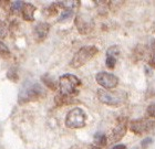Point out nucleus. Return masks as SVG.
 Masks as SVG:
<instances>
[{
	"instance_id": "39448f33",
	"label": "nucleus",
	"mask_w": 155,
	"mask_h": 149,
	"mask_svg": "<svg viewBox=\"0 0 155 149\" xmlns=\"http://www.w3.org/2000/svg\"><path fill=\"white\" fill-rule=\"evenodd\" d=\"M87 124V114L80 107H74L65 117V126L71 129L82 128Z\"/></svg>"
},
{
	"instance_id": "6e6552de",
	"label": "nucleus",
	"mask_w": 155,
	"mask_h": 149,
	"mask_svg": "<svg viewBox=\"0 0 155 149\" xmlns=\"http://www.w3.org/2000/svg\"><path fill=\"white\" fill-rule=\"evenodd\" d=\"M97 83L104 90H113L119 85V78L112 73L107 72H99L95 76Z\"/></svg>"
},
{
	"instance_id": "2eb2a0df",
	"label": "nucleus",
	"mask_w": 155,
	"mask_h": 149,
	"mask_svg": "<svg viewBox=\"0 0 155 149\" xmlns=\"http://www.w3.org/2000/svg\"><path fill=\"white\" fill-rule=\"evenodd\" d=\"M95 6H97V11H99V13L102 14V16H105V14H107V12L110 11L111 2L107 1V0H104V1L97 0V1H95Z\"/></svg>"
},
{
	"instance_id": "cd10ccee",
	"label": "nucleus",
	"mask_w": 155,
	"mask_h": 149,
	"mask_svg": "<svg viewBox=\"0 0 155 149\" xmlns=\"http://www.w3.org/2000/svg\"><path fill=\"white\" fill-rule=\"evenodd\" d=\"M112 149H126V147L124 145H122V144H120V145H115Z\"/></svg>"
},
{
	"instance_id": "a211bd4d",
	"label": "nucleus",
	"mask_w": 155,
	"mask_h": 149,
	"mask_svg": "<svg viewBox=\"0 0 155 149\" xmlns=\"http://www.w3.org/2000/svg\"><path fill=\"white\" fill-rule=\"evenodd\" d=\"M74 16V10H71V9H65L63 10V12H62V14L60 17H59L58 21L59 22H68L69 20L71 19L72 17Z\"/></svg>"
},
{
	"instance_id": "f8f14e48",
	"label": "nucleus",
	"mask_w": 155,
	"mask_h": 149,
	"mask_svg": "<svg viewBox=\"0 0 155 149\" xmlns=\"http://www.w3.org/2000/svg\"><path fill=\"white\" fill-rule=\"evenodd\" d=\"M54 103L58 107L64 106V105H71V104L79 103L75 97H71V96H67V95L60 94L58 93V95H55L54 97Z\"/></svg>"
},
{
	"instance_id": "412c9836",
	"label": "nucleus",
	"mask_w": 155,
	"mask_h": 149,
	"mask_svg": "<svg viewBox=\"0 0 155 149\" xmlns=\"http://www.w3.org/2000/svg\"><path fill=\"white\" fill-rule=\"evenodd\" d=\"M116 61H117V58H115V56H111V55H107V60H105L107 68H110V70H113V68H115Z\"/></svg>"
},
{
	"instance_id": "ddd939ff",
	"label": "nucleus",
	"mask_w": 155,
	"mask_h": 149,
	"mask_svg": "<svg viewBox=\"0 0 155 149\" xmlns=\"http://www.w3.org/2000/svg\"><path fill=\"white\" fill-rule=\"evenodd\" d=\"M60 9H62L61 3L60 2L51 3L49 7H47V8L43 9V16L47 17V18H49V17H54L59 13Z\"/></svg>"
},
{
	"instance_id": "b1692460",
	"label": "nucleus",
	"mask_w": 155,
	"mask_h": 149,
	"mask_svg": "<svg viewBox=\"0 0 155 149\" xmlns=\"http://www.w3.org/2000/svg\"><path fill=\"white\" fill-rule=\"evenodd\" d=\"M150 65L155 68V40L152 42V49H151V55H150Z\"/></svg>"
},
{
	"instance_id": "20e7f679",
	"label": "nucleus",
	"mask_w": 155,
	"mask_h": 149,
	"mask_svg": "<svg viewBox=\"0 0 155 149\" xmlns=\"http://www.w3.org/2000/svg\"><path fill=\"white\" fill-rule=\"evenodd\" d=\"M97 52H99V50L94 46H87L81 48L72 58L71 62H70V66L73 68H79L81 66H83L84 64H87V62L91 61L97 54Z\"/></svg>"
},
{
	"instance_id": "5701e85b",
	"label": "nucleus",
	"mask_w": 155,
	"mask_h": 149,
	"mask_svg": "<svg viewBox=\"0 0 155 149\" xmlns=\"http://www.w3.org/2000/svg\"><path fill=\"white\" fill-rule=\"evenodd\" d=\"M107 55H111V56H115V58H117L120 55V49L117 46H110L109 49H107Z\"/></svg>"
},
{
	"instance_id": "9b49d317",
	"label": "nucleus",
	"mask_w": 155,
	"mask_h": 149,
	"mask_svg": "<svg viewBox=\"0 0 155 149\" xmlns=\"http://www.w3.org/2000/svg\"><path fill=\"white\" fill-rule=\"evenodd\" d=\"M36 7L32 3L25 2L21 9V17L25 21H33L35 20V13H36Z\"/></svg>"
},
{
	"instance_id": "c85d7f7f",
	"label": "nucleus",
	"mask_w": 155,
	"mask_h": 149,
	"mask_svg": "<svg viewBox=\"0 0 155 149\" xmlns=\"http://www.w3.org/2000/svg\"><path fill=\"white\" fill-rule=\"evenodd\" d=\"M91 149H101L100 147H97V146H95V147H92Z\"/></svg>"
},
{
	"instance_id": "9d476101",
	"label": "nucleus",
	"mask_w": 155,
	"mask_h": 149,
	"mask_svg": "<svg viewBox=\"0 0 155 149\" xmlns=\"http://www.w3.org/2000/svg\"><path fill=\"white\" fill-rule=\"evenodd\" d=\"M50 31V24L47 22H39L33 29V38L37 43L45 41Z\"/></svg>"
},
{
	"instance_id": "f3484780",
	"label": "nucleus",
	"mask_w": 155,
	"mask_h": 149,
	"mask_svg": "<svg viewBox=\"0 0 155 149\" xmlns=\"http://www.w3.org/2000/svg\"><path fill=\"white\" fill-rule=\"evenodd\" d=\"M23 1H11V8H10V13L11 14H19L21 13V9H22V6H23Z\"/></svg>"
},
{
	"instance_id": "423d86ee",
	"label": "nucleus",
	"mask_w": 155,
	"mask_h": 149,
	"mask_svg": "<svg viewBox=\"0 0 155 149\" xmlns=\"http://www.w3.org/2000/svg\"><path fill=\"white\" fill-rule=\"evenodd\" d=\"M155 128V120L151 118L133 119L129 123V129L135 135H144L151 133Z\"/></svg>"
},
{
	"instance_id": "a878e982",
	"label": "nucleus",
	"mask_w": 155,
	"mask_h": 149,
	"mask_svg": "<svg viewBox=\"0 0 155 149\" xmlns=\"http://www.w3.org/2000/svg\"><path fill=\"white\" fill-rule=\"evenodd\" d=\"M0 7L2 8L5 11H9L10 12V8H11V1L9 0H0Z\"/></svg>"
},
{
	"instance_id": "f257e3e1",
	"label": "nucleus",
	"mask_w": 155,
	"mask_h": 149,
	"mask_svg": "<svg viewBox=\"0 0 155 149\" xmlns=\"http://www.w3.org/2000/svg\"><path fill=\"white\" fill-rule=\"evenodd\" d=\"M47 96L45 87L36 82H27L18 94V104L25 105L30 102L42 100Z\"/></svg>"
},
{
	"instance_id": "f03ea898",
	"label": "nucleus",
	"mask_w": 155,
	"mask_h": 149,
	"mask_svg": "<svg viewBox=\"0 0 155 149\" xmlns=\"http://www.w3.org/2000/svg\"><path fill=\"white\" fill-rule=\"evenodd\" d=\"M97 98L101 103L107 106L117 107L125 103L127 94L124 91H112V90H97Z\"/></svg>"
},
{
	"instance_id": "dca6fc26",
	"label": "nucleus",
	"mask_w": 155,
	"mask_h": 149,
	"mask_svg": "<svg viewBox=\"0 0 155 149\" xmlns=\"http://www.w3.org/2000/svg\"><path fill=\"white\" fill-rule=\"evenodd\" d=\"M0 58L3 59V60H8V59L11 58V52H10L9 48L1 40H0Z\"/></svg>"
},
{
	"instance_id": "4468645a",
	"label": "nucleus",
	"mask_w": 155,
	"mask_h": 149,
	"mask_svg": "<svg viewBox=\"0 0 155 149\" xmlns=\"http://www.w3.org/2000/svg\"><path fill=\"white\" fill-rule=\"evenodd\" d=\"M41 81L45 83V85L47 86V87L52 90V91H57V90H58L59 81H55L51 75H49V74L43 75V76L41 78Z\"/></svg>"
},
{
	"instance_id": "4be33fe9",
	"label": "nucleus",
	"mask_w": 155,
	"mask_h": 149,
	"mask_svg": "<svg viewBox=\"0 0 155 149\" xmlns=\"http://www.w3.org/2000/svg\"><path fill=\"white\" fill-rule=\"evenodd\" d=\"M7 34H8V27L5 23V21L0 20V39L6 38Z\"/></svg>"
},
{
	"instance_id": "6ab92c4d",
	"label": "nucleus",
	"mask_w": 155,
	"mask_h": 149,
	"mask_svg": "<svg viewBox=\"0 0 155 149\" xmlns=\"http://www.w3.org/2000/svg\"><path fill=\"white\" fill-rule=\"evenodd\" d=\"M94 143L97 144V146H107V136L104 135V134H101V133H97L94 135Z\"/></svg>"
},
{
	"instance_id": "7ed1b4c3",
	"label": "nucleus",
	"mask_w": 155,
	"mask_h": 149,
	"mask_svg": "<svg viewBox=\"0 0 155 149\" xmlns=\"http://www.w3.org/2000/svg\"><path fill=\"white\" fill-rule=\"evenodd\" d=\"M81 85L80 78L73 74H63L59 78V93L67 96L75 97Z\"/></svg>"
},
{
	"instance_id": "1a4fd4ad",
	"label": "nucleus",
	"mask_w": 155,
	"mask_h": 149,
	"mask_svg": "<svg viewBox=\"0 0 155 149\" xmlns=\"http://www.w3.org/2000/svg\"><path fill=\"white\" fill-rule=\"evenodd\" d=\"M74 24L80 34H89L93 30L94 22L89 16L85 14H78L75 16Z\"/></svg>"
},
{
	"instance_id": "393cba45",
	"label": "nucleus",
	"mask_w": 155,
	"mask_h": 149,
	"mask_svg": "<svg viewBox=\"0 0 155 149\" xmlns=\"http://www.w3.org/2000/svg\"><path fill=\"white\" fill-rule=\"evenodd\" d=\"M153 143V138L152 137H146L145 139L142 140V143H141V148L142 149H147Z\"/></svg>"
},
{
	"instance_id": "aec40b11",
	"label": "nucleus",
	"mask_w": 155,
	"mask_h": 149,
	"mask_svg": "<svg viewBox=\"0 0 155 149\" xmlns=\"http://www.w3.org/2000/svg\"><path fill=\"white\" fill-rule=\"evenodd\" d=\"M7 78H9L11 82H17L19 81V74H18V72H17V68H10L7 72Z\"/></svg>"
},
{
	"instance_id": "bb28decb",
	"label": "nucleus",
	"mask_w": 155,
	"mask_h": 149,
	"mask_svg": "<svg viewBox=\"0 0 155 149\" xmlns=\"http://www.w3.org/2000/svg\"><path fill=\"white\" fill-rule=\"evenodd\" d=\"M146 114H147V116L151 117V118H155V103L151 104V105L147 107Z\"/></svg>"
},
{
	"instance_id": "0eeeda50",
	"label": "nucleus",
	"mask_w": 155,
	"mask_h": 149,
	"mask_svg": "<svg viewBox=\"0 0 155 149\" xmlns=\"http://www.w3.org/2000/svg\"><path fill=\"white\" fill-rule=\"evenodd\" d=\"M129 128V119L125 116H120L116 118L115 125H114L113 129L111 132L109 140L111 143H117L125 136L126 132Z\"/></svg>"
}]
</instances>
